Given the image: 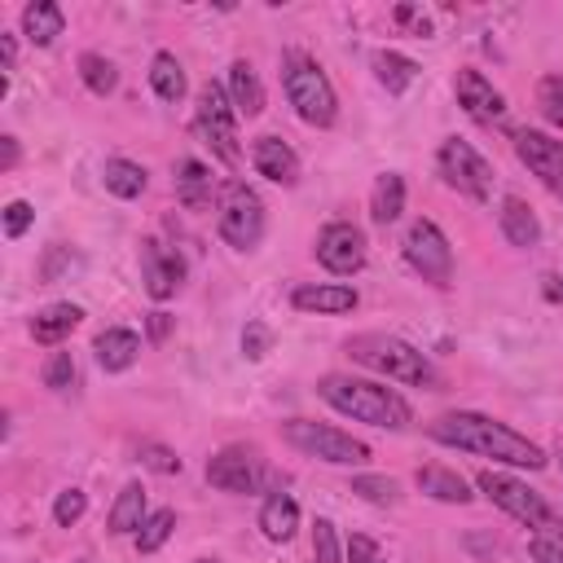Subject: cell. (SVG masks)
<instances>
[{"mask_svg": "<svg viewBox=\"0 0 563 563\" xmlns=\"http://www.w3.org/2000/svg\"><path fill=\"white\" fill-rule=\"evenodd\" d=\"M427 435L435 444H449V449H462V453H479V457H493L501 466H519V471H541L545 466V453L510 431L506 422L488 418V413H475V409H457V413H444L427 427Z\"/></svg>", "mask_w": 563, "mask_h": 563, "instance_id": "6da1fadb", "label": "cell"}, {"mask_svg": "<svg viewBox=\"0 0 563 563\" xmlns=\"http://www.w3.org/2000/svg\"><path fill=\"white\" fill-rule=\"evenodd\" d=\"M317 396L339 409L343 418H356V422H369V427H387V431H405L413 422V409L409 400L387 387V383H374V378H352V374H325L317 383Z\"/></svg>", "mask_w": 563, "mask_h": 563, "instance_id": "7a4b0ae2", "label": "cell"}, {"mask_svg": "<svg viewBox=\"0 0 563 563\" xmlns=\"http://www.w3.org/2000/svg\"><path fill=\"white\" fill-rule=\"evenodd\" d=\"M347 356L383 378H396V383H409V387H440V374L435 365L427 361V352H418L413 343L396 339V334H352L347 343Z\"/></svg>", "mask_w": 563, "mask_h": 563, "instance_id": "3957f363", "label": "cell"}, {"mask_svg": "<svg viewBox=\"0 0 563 563\" xmlns=\"http://www.w3.org/2000/svg\"><path fill=\"white\" fill-rule=\"evenodd\" d=\"M282 84H286V97L295 106V114L312 128H330L334 114H339V97H334V84L330 75L299 48L282 53Z\"/></svg>", "mask_w": 563, "mask_h": 563, "instance_id": "277c9868", "label": "cell"}, {"mask_svg": "<svg viewBox=\"0 0 563 563\" xmlns=\"http://www.w3.org/2000/svg\"><path fill=\"white\" fill-rule=\"evenodd\" d=\"M475 488H479L488 501H497L510 519H519V523H528V528H541L545 537L563 541V523H559V515L541 501V493H532V488H528V484H519L515 475L479 471V475H475Z\"/></svg>", "mask_w": 563, "mask_h": 563, "instance_id": "5b68a950", "label": "cell"}, {"mask_svg": "<svg viewBox=\"0 0 563 563\" xmlns=\"http://www.w3.org/2000/svg\"><path fill=\"white\" fill-rule=\"evenodd\" d=\"M282 435L286 444H295L299 453L308 457H321L330 466H365L369 462V444L330 427V422H308V418H286L282 422Z\"/></svg>", "mask_w": 563, "mask_h": 563, "instance_id": "8992f818", "label": "cell"}, {"mask_svg": "<svg viewBox=\"0 0 563 563\" xmlns=\"http://www.w3.org/2000/svg\"><path fill=\"white\" fill-rule=\"evenodd\" d=\"M194 132L202 136V145H211V154L224 167H238L242 145H238V110L229 101V92L220 84H202L198 106H194Z\"/></svg>", "mask_w": 563, "mask_h": 563, "instance_id": "52a82bcc", "label": "cell"}, {"mask_svg": "<svg viewBox=\"0 0 563 563\" xmlns=\"http://www.w3.org/2000/svg\"><path fill=\"white\" fill-rule=\"evenodd\" d=\"M216 229L238 251L260 246V238H264V202H260V194L251 185H242V180H224L220 202H216Z\"/></svg>", "mask_w": 563, "mask_h": 563, "instance_id": "ba28073f", "label": "cell"}, {"mask_svg": "<svg viewBox=\"0 0 563 563\" xmlns=\"http://www.w3.org/2000/svg\"><path fill=\"white\" fill-rule=\"evenodd\" d=\"M435 163H440V176H444L457 194H466V198H475V202H484V198L493 194V163H488L471 141L449 136V141L440 145Z\"/></svg>", "mask_w": 563, "mask_h": 563, "instance_id": "9c48e42d", "label": "cell"}, {"mask_svg": "<svg viewBox=\"0 0 563 563\" xmlns=\"http://www.w3.org/2000/svg\"><path fill=\"white\" fill-rule=\"evenodd\" d=\"M405 260L431 286H449L453 282V246L440 233V224H431V220H413L409 224V233H405Z\"/></svg>", "mask_w": 563, "mask_h": 563, "instance_id": "30bf717a", "label": "cell"}, {"mask_svg": "<svg viewBox=\"0 0 563 563\" xmlns=\"http://www.w3.org/2000/svg\"><path fill=\"white\" fill-rule=\"evenodd\" d=\"M264 479H268V466L251 444H229L207 462V484L220 493H260Z\"/></svg>", "mask_w": 563, "mask_h": 563, "instance_id": "8fae6325", "label": "cell"}, {"mask_svg": "<svg viewBox=\"0 0 563 563\" xmlns=\"http://www.w3.org/2000/svg\"><path fill=\"white\" fill-rule=\"evenodd\" d=\"M317 260L334 277H352L365 268V233L352 220H334L317 233Z\"/></svg>", "mask_w": 563, "mask_h": 563, "instance_id": "7c38bea8", "label": "cell"}, {"mask_svg": "<svg viewBox=\"0 0 563 563\" xmlns=\"http://www.w3.org/2000/svg\"><path fill=\"white\" fill-rule=\"evenodd\" d=\"M515 154H519V163H523L528 172L541 176V185H545L550 194L563 198V141L523 128V132H515Z\"/></svg>", "mask_w": 563, "mask_h": 563, "instance_id": "4fadbf2b", "label": "cell"}, {"mask_svg": "<svg viewBox=\"0 0 563 563\" xmlns=\"http://www.w3.org/2000/svg\"><path fill=\"white\" fill-rule=\"evenodd\" d=\"M141 282H145L150 299H172L185 282V260L176 251H167L163 242L145 238L141 242Z\"/></svg>", "mask_w": 563, "mask_h": 563, "instance_id": "5bb4252c", "label": "cell"}, {"mask_svg": "<svg viewBox=\"0 0 563 563\" xmlns=\"http://www.w3.org/2000/svg\"><path fill=\"white\" fill-rule=\"evenodd\" d=\"M453 92H457V106L475 119V123H501L506 119V97L479 75V70H457V79H453Z\"/></svg>", "mask_w": 563, "mask_h": 563, "instance_id": "9a60e30c", "label": "cell"}, {"mask_svg": "<svg viewBox=\"0 0 563 563\" xmlns=\"http://www.w3.org/2000/svg\"><path fill=\"white\" fill-rule=\"evenodd\" d=\"M361 303V295L343 282H299L290 290V308L299 312H321V317H339V312H352Z\"/></svg>", "mask_w": 563, "mask_h": 563, "instance_id": "2e32d148", "label": "cell"}, {"mask_svg": "<svg viewBox=\"0 0 563 563\" xmlns=\"http://www.w3.org/2000/svg\"><path fill=\"white\" fill-rule=\"evenodd\" d=\"M251 163L264 180L273 185H299V154L282 141V136H255L251 145Z\"/></svg>", "mask_w": 563, "mask_h": 563, "instance_id": "e0dca14e", "label": "cell"}, {"mask_svg": "<svg viewBox=\"0 0 563 563\" xmlns=\"http://www.w3.org/2000/svg\"><path fill=\"white\" fill-rule=\"evenodd\" d=\"M92 352H97V365H101L106 374H123V369L136 361L141 339H136L132 330H123V325H110V330H101V334L92 339Z\"/></svg>", "mask_w": 563, "mask_h": 563, "instance_id": "ac0fdd59", "label": "cell"}, {"mask_svg": "<svg viewBox=\"0 0 563 563\" xmlns=\"http://www.w3.org/2000/svg\"><path fill=\"white\" fill-rule=\"evenodd\" d=\"M497 220H501V233H506L510 246H523L528 251V246L541 242V220H537V211L523 198H515V194L501 198V216Z\"/></svg>", "mask_w": 563, "mask_h": 563, "instance_id": "d6986e66", "label": "cell"}, {"mask_svg": "<svg viewBox=\"0 0 563 563\" xmlns=\"http://www.w3.org/2000/svg\"><path fill=\"white\" fill-rule=\"evenodd\" d=\"M229 101H233V110L246 114V119H255V114L264 110V84H260L255 66H251L246 57H238V62L229 66Z\"/></svg>", "mask_w": 563, "mask_h": 563, "instance_id": "ffe728a7", "label": "cell"}, {"mask_svg": "<svg viewBox=\"0 0 563 563\" xmlns=\"http://www.w3.org/2000/svg\"><path fill=\"white\" fill-rule=\"evenodd\" d=\"M79 321H84V308H79V303H48L44 312H35V321H31V339L44 343V347H57Z\"/></svg>", "mask_w": 563, "mask_h": 563, "instance_id": "44dd1931", "label": "cell"}, {"mask_svg": "<svg viewBox=\"0 0 563 563\" xmlns=\"http://www.w3.org/2000/svg\"><path fill=\"white\" fill-rule=\"evenodd\" d=\"M418 488L427 493V497H435V501H449V506H466L475 493H471V484L457 475V471H449V466H418Z\"/></svg>", "mask_w": 563, "mask_h": 563, "instance_id": "7402d4cb", "label": "cell"}, {"mask_svg": "<svg viewBox=\"0 0 563 563\" xmlns=\"http://www.w3.org/2000/svg\"><path fill=\"white\" fill-rule=\"evenodd\" d=\"M260 528L268 541H290L295 528H299V506L290 493H273L264 506H260Z\"/></svg>", "mask_w": 563, "mask_h": 563, "instance_id": "603a6c76", "label": "cell"}, {"mask_svg": "<svg viewBox=\"0 0 563 563\" xmlns=\"http://www.w3.org/2000/svg\"><path fill=\"white\" fill-rule=\"evenodd\" d=\"M62 26H66V13H62L57 4H48V0H35V4L22 9V31H26V40L40 44V48H48V44L62 35Z\"/></svg>", "mask_w": 563, "mask_h": 563, "instance_id": "cb8c5ba5", "label": "cell"}, {"mask_svg": "<svg viewBox=\"0 0 563 563\" xmlns=\"http://www.w3.org/2000/svg\"><path fill=\"white\" fill-rule=\"evenodd\" d=\"M176 198L189 207V211H202L211 202V172L198 163V158H180L176 163Z\"/></svg>", "mask_w": 563, "mask_h": 563, "instance_id": "d4e9b609", "label": "cell"}, {"mask_svg": "<svg viewBox=\"0 0 563 563\" xmlns=\"http://www.w3.org/2000/svg\"><path fill=\"white\" fill-rule=\"evenodd\" d=\"M400 211H405V180L396 172H383L369 189V220L391 224V220H400Z\"/></svg>", "mask_w": 563, "mask_h": 563, "instance_id": "484cf974", "label": "cell"}, {"mask_svg": "<svg viewBox=\"0 0 563 563\" xmlns=\"http://www.w3.org/2000/svg\"><path fill=\"white\" fill-rule=\"evenodd\" d=\"M150 515H145V488L141 484H123L119 488V497H114V506H110V532H141V523H145Z\"/></svg>", "mask_w": 563, "mask_h": 563, "instance_id": "4316f807", "label": "cell"}, {"mask_svg": "<svg viewBox=\"0 0 563 563\" xmlns=\"http://www.w3.org/2000/svg\"><path fill=\"white\" fill-rule=\"evenodd\" d=\"M101 180H106V189L114 198H141L145 194V167L132 163V158H106Z\"/></svg>", "mask_w": 563, "mask_h": 563, "instance_id": "83f0119b", "label": "cell"}, {"mask_svg": "<svg viewBox=\"0 0 563 563\" xmlns=\"http://www.w3.org/2000/svg\"><path fill=\"white\" fill-rule=\"evenodd\" d=\"M374 75L387 92H405L413 79H418V62H409L405 53H391V48H378L374 53Z\"/></svg>", "mask_w": 563, "mask_h": 563, "instance_id": "f1b7e54d", "label": "cell"}, {"mask_svg": "<svg viewBox=\"0 0 563 563\" xmlns=\"http://www.w3.org/2000/svg\"><path fill=\"white\" fill-rule=\"evenodd\" d=\"M150 88L163 97V101H180L185 97V70L172 53H154L150 62Z\"/></svg>", "mask_w": 563, "mask_h": 563, "instance_id": "f546056e", "label": "cell"}, {"mask_svg": "<svg viewBox=\"0 0 563 563\" xmlns=\"http://www.w3.org/2000/svg\"><path fill=\"white\" fill-rule=\"evenodd\" d=\"M79 79H84V88H88V92L110 97V92H114V84H119V70H114V62H110V57H101V53H79Z\"/></svg>", "mask_w": 563, "mask_h": 563, "instance_id": "4dcf8cb0", "label": "cell"}, {"mask_svg": "<svg viewBox=\"0 0 563 563\" xmlns=\"http://www.w3.org/2000/svg\"><path fill=\"white\" fill-rule=\"evenodd\" d=\"M172 528H176V515H172V510H154V515L141 523V532H136V550H141V554H154V550L172 537Z\"/></svg>", "mask_w": 563, "mask_h": 563, "instance_id": "1f68e13d", "label": "cell"}, {"mask_svg": "<svg viewBox=\"0 0 563 563\" xmlns=\"http://www.w3.org/2000/svg\"><path fill=\"white\" fill-rule=\"evenodd\" d=\"M537 110L545 114V123L563 128V75H541V84H537Z\"/></svg>", "mask_w": 563, "mask_h": 563, "instance_id": "d6a6232c", "label": "cell"}, {"mask_svg": "<svg viewBox=\"0 0 563 563\" xmlns=\"http://www.w3.org/2000/svg\"><path fill=\"white\" fill-rule=\"evenodd\" d=\"M352 493L365 497V501H374V506H391V501L400 497L396 479H387V475H356V479H352Z\"/></svg>", "mask_w": 563, "mask_h": 563, "instance_id": "836d02e7", "label": "cell"}, {"mask_svg": "<svg viewBox=\"0 0 563 563\" xmlns=\"http://www.w3.org/2000/svg\"><path fill=\"white\" fill-rule=\"evenodd\" d=\"M312 563H343L339 559V532H334L330 519L312 523Z\"/></svg>", "mask_w": 563, "mask_h": 563, "instance_id": "e575fe53", "label": "cell"}, {"mask_svg": "<svg viewBox=\"0 0 563 563\" xmlns=\"http://www.w3.org/2000/svg\"><path fill=\"white\" fill-rule=\"evenodd\" d=\"M70 383H75V361H70V352H53V356L44 361V387L66 391Z\"/></svg>", "mask_w": 563, "mask_h": 563, "instance_id": "d590c367", "label": "cell"}, {"mask_svg": "<svg viewBox=\"0 0 563 563\" xmlns=\"http://www.w3.org/2000/svg\"><path fill=\"white\" fill-rule=\"evenodd\" d=\"M84 510H88V497H84L79 488H66V493L53 501V519H57V528L79 523V519H84Z\"/></svg>", "mask_w": 563, "mask_h": 563, "instance_id": "8d00e7d4", "label": "cell"}, {"mask_svg": "<svg viewBox=\"0 0 563 563\" xmlns=\"http://www.w3.org/2000/svg\"><path fill=\"white\" fill-rule=\"evenodd\" d=\"M136 457H141V466H150V471H158V475H176V471H180V457H176L167 444H141Z\"/></svg>", "mask_w": 563, "mask_h": 563, "instance_id": "74e56055", "label": "cell"}, {"mask_svg": "<svg viewBox=\"0 0 563 563\" xmlns=\"http://www.w3.org/2000/svg\"><path fill=\"white\" fill-rule=\"evenodd\" d=\"M268 347H273V330H268L264 321H246V330H242V352H246L251 361H260Z\"/></svg>", "mask_w": 563, "mask_h": 563, "instance_id": "f35d334b", "label": "cell"}, {"mask_svg": "<svg viewBox=\"0 0 563 563\" xmlns=\"http://www.w3.org/2000/svg\"><path fill=\"white\" fill-rule=\"evenodd\" d=\"M31 220H35V207H31V202L13 198V202L4 207V233H9V238H22V233L31 229Z\"/></svg>", "mask_w": 563, "mask_h": 563, "instance_id": "ab89813d", "label": "cell"}, {"mask_svg": "<svg viewBox=\"0 0 563 563\" xmlns=\"http://www.w3.org/2000/svg\"><path fill=\"white\" fill-rule=\"evenodd\" d=\"M528 554H532L537 563H563V541H554V537H532V541H528Z\"/></svg>", "mask_w": 563, "mask_h": 563, "instance_id": "60d3db41", "label": "cell"}, {"mask_svg": "<svg viewBox=\"0 0 563 563\" xmlns=\"http://www.w3.org/2000/svg\"><path fill=\"white\" fill-rule=\"evenodd\" d=\"M347 554H352V563H369V559H378V550H374V541H369V537H352Z\"/></svg>", "mask_w": 563, "mask_h": 563, "instance_id": "b9f144b4", "label": "cell"}, {"mask_svg": "<svg viewBox=\"0 0 563 563\" xmlns=\"http://www.w3.org/2000/svg\"><path fill=\"white\" fill-rule=\"evenodd\" d=\"M167 330H172V317H167V312H150V339H154V343H163V339H167Z\"/></svg>", "mask_w": 563, "mask_h": 563, "instance_id": "7bdbcfd3", "label": "cell"}, {"mask_svg": "<svg viewBox=\"0 0 563 563\" xmlns=\"http://www.w3.org/2000/svg\"><path fill=\"white\" fill-rule=\"evenodd\" d=\"M13 163H18V141L13 136H0V167L9 172Z\"/></svg>", "mask_w": 563, "mask_h": 563, "instance_id": "ee69618b", "label": "cell"}, {"mask_svg": "<svg viewBox=\"0 0 563 563\" xmlns=\"http://www.w3.org/2000/svg\"><path fill=\"white\" fill-rule=\"evenodd\" d=\"M541 295H545L550 303H563V277H545V282H541Z\"/></svg>", "mask_w": 563, "mask_h": 563, "instance_id": "f6af8a7d", "label": "cell"}, {"mask_svg": "<svg viewBox=\"0 0 563 563\" xmlns=\"http://www.w3.org/2000/svg\"><path fill=\"white\" fill-rule=\"evenodd\" d=\"M13 53H18V48H13V35L0 31V57H4V66H13Z\"/></svg>", "mask_w": 563, "mask_h": 563, "instance_id": "bcb514c9", "label": "cell"}, {"mask_svg": "<svg viewBox=\"0 0 563 563\" xmlns=\"http://www.w3.org/2000/svg\"><path fill=\"white\" fill-rule=\"evenodd\" d=\"M198 563H220V559H198Z\"/></svg>", "mask_w": 563, "mask_h": 563, "instance_id": "7dc6e473", "label": "cell"}, {"mask_svg": "<svg viewBox=\"0 0 563 563\" xmlns=\"http://www.w3.org/2000/svg\"><path fill=\"white\" fill-rule=\"evenodd\" d=\"M369 563H383V559H369Z\"/></svg>", "mask_w": 563, "mask_h": 563, "instance_id": "c3c4849f", "label": "cell"}]
</instances>
